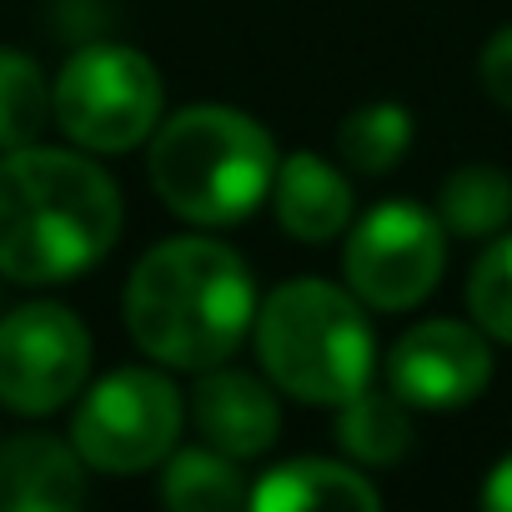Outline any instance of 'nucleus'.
<instances>
[{"instance_id":"nucleus-13","label":"nucleus","mask_w":512,"mask_h":512,"mask_svg":"<svg viewBox=\"0 0 512 512\" xmlns=\"http://www.w3.org/2000/svg\"><path fill=\"white\" fill-rule=\"evenodd\" d=\"M377 502H382V492L362 472L327 462V457L282 462L251 487L256 512H372Z\"/></svg>"},{"instance_id":"nucleus-9","label":"nucleus","mask_w":512,"mask_h":512,"mask_svg":"<svg viewBox=\"0 0 512 512\" xmlns=\"http://www.w3.org/2000/svg\"><path fill=\"white\" fill-rule=\"evenodd\" d=\"M487 382H492V352L487 337L472 332L467 322H447V317L417 322L412 332L397 337L387 357V387L407 407L452 412L477 402Z\"/></svg>"},{"instance_id":"nucleus-15","label":"nucleus","mask_w":512,"mask_h":512,"mask_svg":"<svg viewBox=\"0 0 512 512\" xmlns=\"http://www.w3.org/2000/svg\"><path fill=\"white\" fill-rule=\"evenodd\" d=\"M437 221L452 236L487 241L512 221V176L497 166H457L437 191Z\"/></svg>"},{"instance_id":"nucleus-7","label":"nucleus","mask_w":512,"mask_h":512,"mask_svg":"<svg viewBox=\"0 0 512 512\" xmlns=\"http://www.w3.org/2000/svg\"><path fill=\"white\" fill-rule=\"evenodd\" d=\"M342 267L357 302L377 312H407L442 282L447 226L412 201H382L352 226Z\"/></svg>"},{"instance_id":"nucleus-14","label":"nucleus","mask_w":512,"mask_h":512,"mask_svg":"<svg viewBox=\"0 0 512 512\" xmlns=\"http://www.w3.org/2000/svg\"><path fill=\"white\" fill-rule=\"evenodd\" d=\"M337 442L347 447V457H357L367 467H387V462L407 457V447H412L407 402L392 387L387 392L362 387L357 397H347L337 407Z\"/></svg>"},{"instance_id":"nucleus-20","label":"nucleus","mask_w":512,"mask_h":512,"mask_svg":"<svg viewBox=\"0 0 512 512\" xmlns=\"http://www.w3.org/2000/svg\"><path fill=\"white\" fill-rule=\"evenodd\" d=\"M477 71H482L487 96H492L502 111H512V26H502V31H497V36L482 46Z\"/></svg>"},{"instance_id":"nucleus-21","label":"nucleus","mask_w":512,"mask_h":512,"mask_svg":"<svg viewBox=\"0 0 512 512\" xmlns=\"http://www.w3.org/2000/svg\"><path fill=\"white\" fill-rule=\"evenodd\" d=\"M482 502L497 507V512H512V452L487 472V482H482Z\"/></svg>"},{"instance_id":"nucleus-19","label":"nucleus","mask_w":512,"mask_h":512,"mask_svg":"<svg viewBox=\"0 0 512 512\" xmlns=\"http://www.w3.org/2000/svg\"><path fill=\"white\" fill-rule=\"evenodd\" d=\"M467 307H472V322L497 337V342H512V231L477 256L472 267V282H467Z\"/></svg>"},{"instance_id":"nucleus-6","label":"nucleus","mask_w":512,"mask_h":512,"mask_svg":"<svg viewBox=\"0 0 512 512\" xmlns=\"http://www.w3.org/2000/svg\"><path fill=\"white\" fill-rule=\"evenodd\" d=\"M181 412V392L161 372L121 367L81 397L71 417V447L96 472H146L176 447Z\"/></svg>"},{"instance_id":"nucleus-10","label":"nucleus","mask_w":512,"mask_h":512,"mask_svg":"<svg viewBox=\"0 0 512 512\" xmlns=\"http://www.w3.org/2000/svg\"><path fill=\"white\" fill-rule=\"evenodd\" d=\"M191 417L206 437V447L226 452V457H262L277 442L282 412L272 387H262L256 377L236 372V367H206L196 392H191Z\"/></svg>"},{"instance_id":"nucleus-5","label":"nucleus","mask_w":512,"mask_h":512,"mask_svg":"<svg viewBox=\"0 0 512 512\" xmlns=\"http://www.w3.org/2000/svg\"><path fill=\"white\" fill-rule=\"evenodd\" d=\"M51 111L76 146L131 151L161 126V76L141 51L96 41L61 66Z\"/></svg>"},{"instance_id":"nucleus-12","label":"nucleus","mask_w":512,"mask_h":512,"mask_svg":"<svg viewBox=\"0 0 512 512\" xmlns=\"http://www.w3.org/2000/svg\"><path fill=\"white\" fill-rule=\"evenodd\" d=\"M272 206H277V221H282L287 236L332 241L352 221V186L332 161H322L312 151H297V156L277 161Z\"/></svg>"},{"instance_id":"nucleus-16","label":"nucleus","mask_w":512,"mask_h":512,"mask_svg":"<svg viewBox=\"0 0 512 512\" xmlns=\"http://www.w3.org/2000/svg\"><path fill=\"white\" fill-rule=\"evenodd\" d=\"M161 497L176 512H231V507L251 502V492L241 487L236 457H226L216 447L176 452L166 477H161Z\"/></svg>"},{"instance_id":"nucleus-8","label":"nucleus","mask_w":512,"mask_h":512,"mask_svg":"<svg viewBox=\"0 0 512 512\" xmlns=\"http://www.w3.org/2000/svg\"><path fill=\"white\" fill-rule=\"evenodd\" d=\"M91 372V332L56 302H31L0 317V402L21 417L66 407Z\"/></svg>"},{"instance_id":"nucleus-4","label":"nucleus","mask_w":512,"mask_h":512,"mask_svg":"<svg viewBox=\"0 0 512 512\" xmlns=\"http://www.w3.org/2000/svg\"><path fill=\"white\" fill-rule=\"evenodd\" d=\"M256 362L297 402L342 407L372 382L377 342L357 292L332 282H287L277 287L251 322Z\"/></svg>"},{"instance_id":"nucleus-3","label":"nucleus","mask_w":512,"mask_h":512,"mask_svg":"<svg viewBox=\"0 0 512 512\" xmlns=\"http://www.w3.org/2000/svg\"><path fill=\"white\" fill-rule=\"evenodd\" d=\"M156 196L196 226H231L267 201L277 181V141L236 106H186L151 136Z\"/></svg>"},{"instance_id":"nucleus-17","label":"nucleus","mask_w":512,"mask_h":512,"mask_svg":"<svg viewBox=\"0 0 512 512\" xmlns=\"http://www.w3.org/2000/svg\"><path fill=\"white\" fill-rule=\"evenodd\" d=\"M412 146V116L407 106L397 101H372L362 111H352L342 126H337V151L352 171L362 176H382L392 171Z\"/></svg>"},{"instance_id":"nucleus-18","label":"nucleus","mask_w":512,"mask_h":512,"mask_svg":"<svg viewBox=\"0 0 512 512\" xmlns=\"http://www.w3.org/2000/svg\"><path fill=\"white\" fill-rule=\"evenodd\" d=\"M51 121V86L41 66L21 51H0V151L36 146Z\"/></svg>"},{"instance_id":"nucleus-2","label":"nucleus","mask_w":512,"mask_h":512,"mask_svg":"<svg viewBox=\"0 0 512 512\" xmlns=\"http://www.w3.org/2000/svg\"><path fill=\"white\" fill-rule=\"evenodd\" d=\"M256 322V287L246 262L211 236H176L151 246L126 282L131 342L176 372L221 367Z\"/></svg>"},{"instance_id":"nucleus-11","label":"nucleus","mask_w":512,"mask_h":512,"mask_svg":"<svg viewBox=\"0 0 512 512\" xmlns=\"http://www.w3.org/2000/svg\"><path fill=\"white\" fill-rule=\"evenodd\" d=\"M86 502V462L71 442L26 432L0 447V512H71Z\"/></svg>"},{"instance_id":"nucleus-1","label":"nucleus","mask_w":512,"mask_h":512,"mask_svg":"<svg viewBox=\"0 0 512 512\" xmlns=\"http://www.w3.org/2000/svg\"><path fill=\"white\" fill-rule=\"evenodd\" d=\"M121 191L76 151L16 146L0 156V272L11 282H71L116 246Z\"/></svg>"}]
</instances>
